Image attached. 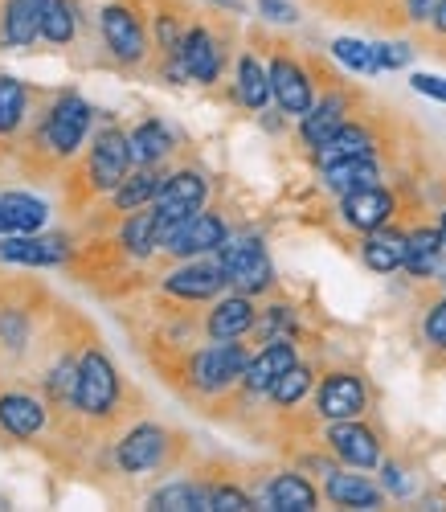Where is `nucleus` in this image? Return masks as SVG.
<instances>
[{
	"label": "nucleus",
	"instance_id": "obj_2",
	"mask_svg": "<svg viewBox=\"0 0 446 512\" xmlns=\"http://www.w3.org/2000/svg\"><path fill=\"white\" fill-rule=\"evenodd\" d=\"M205 197H209V181L197 173V168H181V173L164 177L160 193H156V234L164 242V234L176 226L193 218V213L205 209Z\"/></svg>",
	"mask_w": 446,
	"mask_h": 512
},
{
	"label": "nucleus",
	"instance_id": "obj_10",
	"mask_svg": "<svg viewBox=\"0 0 446 512\" xmlns=\"http://www.w3.org/2000/svg\"><path fill=\"white\" fill-rule=\"evenodd\" d=\"M369 402V390L365 381L356 373H328L320 381V394H316V410L328 418V422H340V418H356Z\"/></svg>",
	"mask_w": 446,
	"mask_h": 512
},
{
	"label": "nucleus",
	"instance_id": "obj_19",
	"mask_svg": "<svg viewBox=\"0 0 446 512\" xmlns=\"http://www.w3.org/2000/svg\"><path fill=\"white\" fill-rule=\"evenodd\" d=\"M344 115H348V99H344V95H328V99H320L316 107H311V111L299 119V136H303V144L316 152L328 136H336L340 127L348 123Z\"/></svg>",
	"mask_w": 446,
	"mask_h": 512
},
{
	"label": "nucleus",
	"instance_id": "obj_11",
	"mask_svg": "<svg viewBox=\"0 0 446 512\" xmlns=\"http://www.w3.org/2000/svg\"><path fill=\"white\" fill-rule=\"evenodd\" d=\"M328 447L336 451V459H344L348 467H361V472H369V467L381 463L377 435L369 431V426L352 422V418H340V422L328 426Z\"/></svg>",
	"mask_w": 446,
	"mask_h": 512
},
{
	"label": "nucleus",
	"instance_id": "obj_29",
	"mask_svg": "<svg viewBox=\"0 0 446 512\" xmlns=\"http://www.w3.org/2000/svg\"><path fill=\"white\" fill-rule=\"evenodd\" d=\"M234 95H238V103H242V107H250V111H262V107H266V99L275 95V91H271V70H262L254 54H242V58H238V82H234Z\"/></svg>",
	"mask_w": 446,
	"mask_h": 512
},
{
	"label": "nucleus",
	"instance_id": "obj_9",
	"mask_svg": "<svg viewBox=\"0 0 446 512\" xmlns=\"http://www.w3.org/2000/svg\"><path fill=\"white\" fill-rule=\"evenodd\" d=\"M168 431L164 426H156V422H140L136 431H127L123 435V443H119V467L123 472H131V476H140V472H152V467H160L164 463V455H168Z\"/></svg>",
	"mask_w": 446,
	"mask_h": 512
},
{
	"label": "nucleus",
	"instance_id": "obj_21",
	"mask_svg": "<svg viewBox=\"0 0 446 512\" xmlns=\"http://www.w3.org/2000/svg\"><path fill=\"white\" fill-rule=\"evenodd\" d=\"M406 246H410V234H401V230H373L361 246V259L369 271L377 275H389V271H401L406 267Z\"/></svg>",
	"mask_w": 446,
	"mask_h": 512
},
{
	"label": "nucleus",
	"instance_id": "obj_44",
	"mask_svg": "<svg viewBox=\"0 0 446 512\" xmlns=\"http://www.w3.org/2000/svg\"><path fill=\"white\" fill-rule=\"evenodd\" d=\"M0 340H5L9 349H21L25 345V320L13 316V312H5V316H0Z\"/></svg>",
	"mask_w": 446,
	"mask_h": 512
},
{
	"label": "nucleus",
	"instance_id": "obj_49",
	"mask_svg": "<svg viewBox=\"0 0 446 512\" xmlns=\"http://www.w3.org/2000/svg\"><path fill=\"white\" fill-rule=\"evenodd\" d=\"M430 25H434L438 33H446V0H438V5H434V17H430Z\"/></svg>",
	"mask_w": 446,
	"mask_h": 512
},
{
	"label": "nucleus",
	"instance_id": "obj_45",
	"mask_svg": "<svg viewBox=\"0 0 446 512\" xmlns=\"http://www.w3.org/2000/svg\"><path fill=\"white\" fill-rule=\"evenodd\" d=\"M410 82H414V91H418V95L446 103V78H434V74H414Z\"/></svg>",
	"mask_w": 446,
	"mask_h": 512
},
{
	"label": "nucleus",
	"instance_id": "obj_20",
	"mask_svg": "<svg viewBox=\"0 0 446 512\" xmlns=\"http://www.w3.org/2000/svg\"><path fill=\"white\" fill-rule=\"evenodd\" d=\"M41 37V0H5L0 9V46H29Z\"/></svg>",
	"mask_w": 446,
	"mask_h": 512
},
{
	"label": "nucleus",
	"instance_id": "obj_28",
	"mask_svg": "<svg viewBox=\"0 0 446 512\" xmlns=\"http://www.w3.org/2000/svg\"><path fill=\"white\" fill-rule=\"evenodd\" d=\"M160 185H164V177L156 173V164H144V168H136V177H123V185L111 193V201L119 213H136L148 201H156Z\"/></svg>",
	"mask_w": 446,
	"mask_h": 512
},
{
	"label": "nucleus",
	"instance_id": "obj_12",
	"mask_svg": "<svg viewBox=\"0 0 446 512\" xmlns=\"http://www.w3.org/2000/svg\"><path fill=\"white\" fill-rule=\"evenodd\" d=\"M393 209H397V201H393V193L381 189V185H369V189H356V193H344V197H340L344 222H348L352 230H361V234H373V230L389 226Z\"/></svg>",
	"mask_w": 446,
	"mask_h": 512
},
{
	"label": "nucleus",
	"instance_id": "obj_3",
	"mask_svg": "<svg viewBox=\"0 0 446 512\" xmlns=\"http://www.w3.org/2000/svg\"><path fill=\"white\" fill-rule=\"evenodd\" d=\"M246 365H250L246 345H238V340H217V345L193 353L189 381H193L201 394H221V390H230L234 381H242Z\"/></svg>",
	"mask_w": 446,
	"mask_h": 512
},
{
	"label": "nucleus",
	"instance_id": "obj_31",
	"mask_svg": "<svg viewBox=\"0 0 446 512\" xmlns=\"http://www.w3.org/2000/svg\"><path fill=\"white\" fill-rule=\"evenodd\" d=\"M442 250H446V246H442L438 230H430V226L414 230V234H410V246H406V267H401V271H410L414 279H430V275L438 271V254H442Z\"/></svg>",
	"mask_w": 446,
	"mask_h": 512
},
{
	"label": "nucleus",
	"instance_id": "obj_39",
	"mask_svg": "<svg viewBox=\"0 0 446 512\" xmlns=\"http://www.w3.org/2000/svg\"><path fill=\"white\" fill-rule=\"evenodd\" d=\"M156 37H160V50H164L168 58H176V54H181V41H185V33H181V17L160 13V17H156Z\"/></svg>",
	"mask_w": 446,
	"mask_h": 512
},
{
	"label": "nucleus",
	"instance_id": "obj_24",
	"mask_svg": "<svg viewBox=\"0 0 446 512\" xmlns=\"http://www.w3.org/2000/svg\"><path fill=\"white\" fill-rule=\"evenodd\" d=\"M324 173V185L332 193H356V189H369V185H381V168L373 156H352V160H340L332 168H320Z\"/></svg>",
	"mask_w": 446,
	"mask_h": 512
},
{
	"label": "nucleus",
	"instance_id": "obj_38",
	"mask_svg": "<svg viewBox=\"0 0 446 512\" xmlns=\"http://www.w3.org/2000/svg\"><path fill=\"white\" fill-rule=\"evenodd\" d=\"M46 386H50V394L58 398V402H78V365L66 357V361H58L54 369H50V377H46Z\"/></svg>",
	"mask_w": 446,
	"mask_h": 512
},
{
	"label": "nucleus",
	"instance_id": "obj_52",
	"mask_svg": "<svg viewBox=\"0 0 446 512\" xmlns=\"http://www.w3.org/2000/svg\"><path fill=\"white\" fill-rule=\"evenodd\" d=\"M438 238H442V246H446V213H442V222H438Z\"/></svg>",
	"mask_w": 446,
	"mask_h": 512
},
{
	"label": "nucleus",
	"instance_id": "obj_51",
	"mask_svg": "<svg viewBox=\"0 0 446 512\" xmlns=\"http://www.w3.org/2000/svg\"><path fill=\"white\" fill-rule=\"evenodd\" d=\"M0 234H13V230H9V218H5V209H0Z\"/></svg>",
	"mask_w": 446,
	"mask_h": 512
},
{
	"label": "nucleus",
	"instance_id": "obj_50",
	"mask_svg": "<svg viewBox=\"0 0 446 512\" xmlns=\"http://www.w3.org/2000/svg\"><path fill=\"white\" fill-rule=\"evenodd\" d=\"M213 5H221V9H230V13H242V0H213Z\"/></svg>",
	"mask_w": 446,
	"mask_h": 512
},
{
	"label": "nucleus",
	"instance_id": "obj_13",
	"mask_svg": "<svg viewBox=\"0 0 446 512\" xmlns=\"http://www.w3.org/2000/svg\"><path fill=\"white\" fill-rule=\"evenodd\" d=\"M226 287V271H221V263H205V259H189L185 267H176L164 275V291L176 295V300H213V295Z\"/></svg>",
	"mask_w": 446,
	"mask_h": 512
},
{
	"label": "nucleus",
	"instance_id": "obj_14",
	"mask_svg": "<svg viewBox=\"0 0 446 512\" xmlns=\"http://www.w3.org/2000/svg\"><path fill=\"white\" fill-rule=\"evenodd\" d=\"M271 91H275V103L295 119H303L311 107H316V91H311L307 70L283 54L271 62Z\"/></svg>",
	"mask_w": 446,
	"mask_h": 512
},
{
	"label": "nucleus",
	"instance_id": "obj_46",
	"mask_svg": "<svg viewBox=\"0 0 446 512\" xmlns=\"http://www.w3.org/2000/svg\"><path fill=\"white\" fill-rule=\"evenodd\" d=\"M377 58H381L385 70H401L410 62V46H401V41H397V46H377Z\"/></svg>",
	"mask_w": 446,
	"mask_h": 512
},
{
	"label": "nucleus",
	"instance_id": "obj_6",
	"mask_svg": "<svg viewBox=\"0 0 446 512\" xmlns=\"http://www.w3.org/2000/svg\"><path fill=\"white\" fill-rule=\"evenodd\" d=\"M86 127H91V107H86L78 95H62L46 123H41V144H46L50 156H74L78 144L86 140Z\"/></svg>",
	"mask_w": 446,
	"mask_h": 512
},
{
	"label": "nucleus",
	"instance_id": "obj_23",
	"mask_svg": "<svg viewBox=\"0 0 446 512\" xmlns=\"http://www.w3.org/2000/svg\"><path fill=\"white\" fill-rule=\"evenodd\" d=\"M46 426V406L29 394H5L0 398V431H9L17 439H33Z\"/></svg>",
	"mask_w": 446,
	"mask_h": 512
},
{
	"label": "nucleus",
	"instance_id": "obj_42",
	"mask_svg": "<svg viewBox=\"0 0 446 512\" xmlns=\"http://www.w3.org/2000/svg\"><path fill=\"white\" fill-rule=\"evenodd\" d=\"M258 13L266 21H279V25H295L299 21V9L291 5V0H258Z\"/></svg>",
	"mask_w": 446,
	"mask_h": 512
},
{
	"label": "nucleus",
	"instance_id": "obj_40",
	"mask_svg": "<svg viewBox=\"0 0 446 512\" xmlns=\"http://www.w3.org/2000/svg\"><path fill=\"white\" fill-rule=\"evenodd\" d=\"M209 500H213V508H217V512H238V508H254V500H250L242 488H234V484H213V488H209Z\"/></svg>",
	"mask_w": 446,
	"mask_h": 512
},
{
	"label": "nucleus",
	"instance_id": "obj_34",
	"mask_svg": "<svg viewBox=\"0 0 446 512\" xmlns=\"http://www.w3.org/2000/svg\"><path fill=\"white\" fill-rule=\"evenodd\" d=\"M152 508L197 512V508H213V500H209V488H201V484H168L152 496Z\"/></svg>",
	"mask_w": 446,
	"mask_h": 512
},
{
	"label": "nucleus",
	"instance_id": "obj_17",
	"mask_svg": "<svg viewBox=\"0 0 446 512\" xmlns=\"http://www.w3.org/2000/svg\"><path fill=\"white\" fill-rule=\"evenodd\" d=\"M181 66H185V74L193 78V82H217V74H221V62H226V50H221V41L205 29V25H193L189 33H185V41H181Z\"/></svg>",
	"mask_w": 446,
	"mask_h": 512
},
{
	"label": "nucleus",
	"instance_id": "obj_36",
	"mask_svg": "<svg viewBox=\"0 0 446 512\" xmlns=\"http://www.w3.org/2000/svg\"><path fill=\"white\" fill-rule=\"evenodd\" d=\"M332 54H336L348 70H356V74H377V70H385L381 58H377V46H365V41H356V37H336V41H332Z\"/></svg>",
	"mask_w": 446,
	"mask_h": 512
},
{
	"label": "nucleus",
	"instance_id": "obj_47",
	"mask_svg": "<svg viewBox=\"0 0 446 512\" xmlns=\"http://www.w3.org/2000/svg\"><path fill=\"white\" fill-rule=\"evenodd\" d=\"M385 488H389L393 496H406V492H410V476L401 472L397 463H385Z\"/></svg>",
	"mask_w": 446,
	"mask_h": 512
},
{
	"label": "nucleus",
	"instance_id": "obj_26",
	"mask_svg": "<svg viewBox=\"0 0 446 512\" xmlns=\"http://www.w3.org/2000/svg\"><path fill=\"white\" fill-rule=\"evenodd\" d=\"M328 500L340 508H381V488L365 476H348V472H328L324 484Z\"/></svg>",
	"mask_w": 446,
	"mask_h": 512
},
{
	"label": "nucleus",
	"instance_id": "obj_7",
	"mask_svg": "<svg viewBox=\"0 0 446 512\" xmlns=\"http://www.w3.org/2000/svg\"><path fill=\"white\" fill-rule=\"evenodd\" d=\"M131 168V144L119 127H103L91 144V160H86V181L95 193H115Z\"/></svg>",
	"mask_w": 446,
	"mask_h": 512
},
{
	"label": "nucleus",
	"instance_id": "obj_8",
	"mask_svg": "<svg viewBox=\"0 0 446 512\" xmlns=\"http://www.w3.org/2000/svg\"><path fill=\"white\" fill-rule=\"evenodd\" d=\"M99 29H103L107 50H111L119 62H144V54H148V37H144V21H140V13H131L127 5H103V13H99Z\"/></svg>",
	"mask_w": 446,
	"mask_h": 512
},
{
	"label": "nucleus",
	"instance_id": "obj_27",
	"mask_svg": "<svg viewBox=\"0 0 446 512\" xmlns=\"http://www.w3.org/2000/svg\"><path fill=\"white\" fill-rule=\"evenodd\" d=\"M127 144H131V164H136V168L160 164V160L172 152V132H168L160 119H144L136 132L127 136Z\"/></svg>",
	"mask_w": 446,
	"mask_h": 512
},
{
	"label": "nucleus",
	"instance_id": "obj_43",
	"mask_svg": "<svg viewBox=\"0 0 446 512\" xmlns=\"http://www.w3.org/2000/svg\"><path fill=\"white\" fill-rule=\"evenodd\" d=\"M295 328V316H291V308H266V320H262V332L266 336H283V332H291Z\"/></svg>",
	"mask_w": 446,
	"mask_h": 512
},
{
	"label": "nucleus",
	"instance_id": "obj_48",
	"mask_svg": "<svg viewBox=\"0 0 446 512\" xmlns=\"http://www.w3.org/2000/svg\"><path fill=\"white\" fill-rule=\"evenodd\" d=\"M434 5H438V0H406V9H410V21H430L434 17Z\"/></svg>",
	"mask_w": 446,
	"mask_h": 512
},
{
	"label": "nucleus",
	"instance_id": "obj_41",
	"mask_svg": "<svg viewBox=\"0 0 446 512\" xmlns=\"http://www.w3.org/2000/svg\"><path fill=\"white\" fill-rule=\"evenodd\" d=\"M422 332H426V345H434V349H446V300H438V304L426 312V320H422Z\"/></svg>",
	"mask_w": 446,
	"mask_h": 512
},
{
	"label": "nucleus",
	"instance_id": "obj_22",
	"mask_svg": "<svg viewBox=\"0 0 446 512\" xmlns=\"http://www.w3.org/2000/svg\"><path fill=\"white\" fill-rule=\"evenodd\" d=\"M373 148H377V144H373V132H369V127H361V123H344L340 132L328 136L311 156H316L320 168H332V164L352 160V156H373Z\"/></svg>",
	"mask_w": 446,
	"mask_h": 512
},
{
	"label": "nucleus",
	"instance_id": "obj_5",
	"mask_svg": "<svg viewBox=\"0 0 446 512\" xmlns=\"http://www.w3.org/2000/svg\"><path fill=\"white\" fill-rule=\"evenodd\" d=\"M115 402H119L115 365L99 349H86V357L78 361V410L91 418H103L115 410Z\"/></svg>",
	"mask_w": 446,
	"mask_h": 512
},
{
	"label": "nucleus",
	"instance_id": "obj_37",
	"mask_svg": "<svg viewBox=\"0 0 446 512\" xmlns=\"http://www.w3.org/2000/svg\"><path fill=\"white\" fill-rule=\"evenodd\" d=\"M311 377H316V373H311L307 365H291L279 381H275V390H271V402L275 406H295V402H303L307 394H311Z\"/></svg>",
	"mask_w": 446,
	"mask_h": 512
},
{
	"label": "nucleus",
	"instance_id": "obj_18",
	"mask_svg": "<svg viewBox=\"0 0 446 512\" xmlns=\"http://www.w3.org/2000/svg\"><path fill=\"white\" fill-rule=\"evenodd\" d=\"M254 324H258V316H254L250 295L234 291V295H226V300L213 304V312H209V320H205V332H209L213 340H242Z\"/></svg>",
	"mask_w": 446,
	"mask_h": 512
},
{
	"label": "nucleus",
	"instance_id": "obj_30",
	"mask_svg": "<svg viewBox=\"0 0 446 512\" xmlns=\"http://www.w3.org/2000/svg\"><path fill=\"white\" fill-rule=\"evenodd\" d=\"M0 209H5L13 234H37L41 226H46V218H50L46 201H37L29 193H0Z\"/></svg>",
	"mask_w": 446,
	"mask_h": 512
},
{
	"label": "nucleus",
	"instance_id": "obj_35",
	"mask_svg": "<svg viewBox=\"0 0 446 512\" xmlns=\"http://www.w3.org/2000/svg\"><path fill=\"white\" fill-rule=\"evenodd\" d=\"M25 119V87L17 78L0 74V136H13Z\"/></svg>",
	"mask_w": 446,
	"mask_h": 512
},
{
	"label": "nucleus",
	"instance_id": "obj_32",
	"mask_svg": "<svg viewBox=\"0 0 446 512\" xmlns=\"http://www.w3.org/2000/svg\"><path fill=\"white\" fill-rule=\"evenodd\" d=\"M123 250L136 254V259H144V254L160 250V234H156V205L152 209H136L131 218L123 222V234H119Z\"/></svg>",
	"mask_w": 446,
	"mask_h": 512
},
{
	"label": "nucleus",
	"instance_id": "obj_15",
	"mask_svg": "<svg viewBox=\"0 0 446 512\" xmlns=\"http://www.w3.org/2000/svg\"><path fill=\"white\" fill-rule=\"evenodd\" d=\"M291 365H295V345H291L287 336H271V340L262 345V353L250 357V365H246V373H242V386H246L250 394H271L275 381H279Z\"/></svg>",
	"mask_w": 446,
	"mask_h": 512
},
{
	"label": "nucleus",
	"instance_id": "obj_25",
	"mask_svg": "<svg viewBox=\"0 0 446 512\" xmlns=\"http://www.w3.org/2000/svg\"><path fill=\"white\" fill-rule=\"evenodd\" d=\"M316 488H311L299 472H279L271 484H266V496L262 504H271L279 512H307V508H316Z\"/></svg>",
	"mask_w": 446,
	"mask_h": 512
},
{
	"label": "nucleus",
	"instance_id": "obj_33",
	"mask_svg": "<svg viewBox=\"0 0 446 512\" xmlns=\"http://www.w3.org/2000/svg\"><path fill=\"white\" fill-rule=\"evenodd\" d=\"M74 5L70 0H41V37L50 41V46H66L74 41Z\"/></svg>",
	"mask_w": 446,
	"mask_h": 512
},
{
	"label": "nucleus",
	"instance_id": "obj_53",
	"mask_svg": "<svg viewBox=\"0 0 446 512\" xmlns=\"http://www.w3.org/2000/svg\"><path fill=\"white\" fill-rule=\"evenodd\" d=\"M442 283H446V279H442Z\"/></svg>",
	"mask_w": 446,
	"mask_h": 512
},
{
	"label": "nucleus",
	"instance_id": "obj_16",
	"mask_svg": "<svg viewBox=\"0 0 446 512\" xmlns=\"http://www.w3.org/2000/svg\"><path fill=\"white\" fill-rule=\"evenodd\" d=\"M70 254L66 238L58 234H0V259L25 267H54Z\"/></svg>",
	"mask_w": 446,
	"mask_h": 512
},
{
	"label": "nucleus",
	"instance_id": "obj_1",
	"mask_svg": "<svg viewBox=\"0 0 446 512\" xmlns=\"http://www.w3.org/2000/svg\"><path fill=\"white\" fill-rule=\"evenodd\" d=\"M217 263L226 271V287L242 291V295H258L275 283V267L271 254H266L258 234H234L226 238V246L217 250Z\"/></svg>",
	"mask_w": 446,
	"mask_h": 512
},
{
	"label": "nucleus",
	"instance_id": "obj_4",
	"mask_svg": "<svg viewBox=\"0 0 446 512\" xmlns=\"http://www.w3.org/2000/svg\"><path fill=\"white\" fill-rule=\"evenodd\" d=\"M226 238H230L226 222H221L217 213H205L201 209V213H193V218L176 222L164 234L160 250L172 254V259H205V254H217L221 246H226Z\"/></svg>",
	"mask_w": 446,
	"mask_h": 512
}]
</instances>
